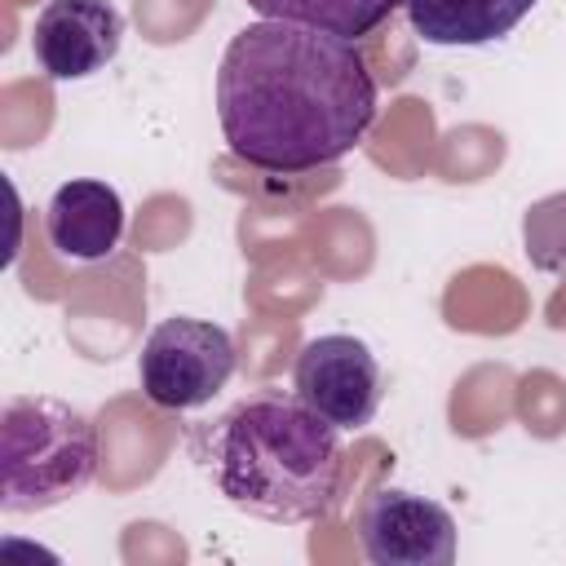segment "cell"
I'll return each instance as SVG.
<instances>
[{"instance_id": "cell-1", "label": "cell", "mask_w": 566, "mask_h": 566, "mask_svg": "<svg viewBox=\"0 0 566 566\" xmlns=\"http://www.w3.org/2000/svg\"><path fill=\"white\" fill-rule=\"evenodd\" d=\"M380 106L354 40L305 22H248L217 66V119L234 159L310 172L345 159Z\"/></svg>"}, {"instance_id": "cell-2", "label": "cell", "mask_w": 566, "mask_h": 566, "mask_svg": "<svg viewBox=\"0 0 566 566\" xmlns=\"http://www.w3.org/2000/svg\"><path fill=\"white\" fill-rule=\"evenodd\" d=\"M195 460L239 513L265 522H318L340 486V429L296 389H252L195 438Z\"/></svg>"}, {"instance_id": "cell-3", "label": "cell", "mask_w": 566, "mask_h": 566, "mask_svg": "<svg viewBox=\"0 0 566 566\" xmlns=\"http://www.w3.org/2000/svg\"><path fill=\"white\" fill-rule=\"evenodd\" d=\"M97 473L93 420L49 394H18L0 411V509L44 513Z\"/></svg>"}, {"instance_id": "cell-4", "label": "cell", "mask_w": 566, "mask_h": 566, "mask_svg": "<svg viewBox=\"0 0 566 566\" xmlns=\"http://www.w3.org/2000/svg\"><path fill=\"white\" fill-rule=\"evenodd\" d=\"M234 340L221 323L172 314L150 327L137 358L142 394L164 411H195L212 402L234 376Z\"/></svg>"}, {"instance_id": "cell-5", "label": "cell", "mask_w": 566, "mask_h": 566, "mask_svg": "<svg viewBox=\"0 0 566 566\" xmlns=\"http://www.w3.org/2000/svg\"><path fill=\"white\" fill-rule=\"evenodd\" d=\"M292 389L336 429L371 424L385 398V380H380V363L371 345L349 332H327V336L305 340L292 367Z\"/></svg>"}, {"instance_id": "cell-6", "label": "cell", "mask_w": 566, "mask_h": 566, "mask_svg": "<svg viewBox=\"0 0 566 566\" xmlns=\"http://www.w3.org/2000/svg\"><path fill=\"white\" fill-rule=\"evenodd\" d=\"M358 544L376 566H451L455 517L429 495L380 486L358 509Z\"/></svg>"}, {"instance_id": "cell-7", "label": "cell", "mask_w": 566, "mask_h": 566, "mask_svg": "<svg viewBox=\"0 0 566 566\" xmlns=\"http://www.w3.org/2000/svg\"><path fill=\"white\" fill-rule=\"evenodd\" d=\"M124 44V13L111 0H44L31 31L35 66L49 80H84L115 62Z\"/></svg>"}, {"instance_id": "cell-8", "label": "cell", "mask_w": 566, "mask_h": 566, "mask_svg": "<svg viewBox=\"0 0 566 566\" xmlns=\"http://www.w3.org/2000/svg\"><path fill=\"white\" fill-rule=\"evenodd\" d=\"M44 234L66 261H102L124 234V199L115 186L75 177L53 190L44 208Z\"/></svg>"}, {"instance_id": "cell-9", "label": "cell", "mask_w": 566, "mask_h": 566, "mask_svg": "<svg viewBox=\"0 0 566 566\" xmlns=\"http://www.w3.org/2000/svg\"><path fill=\"white\" fill-rule=\"evenodd\" d=\"M411 31L424 44H491L509 35L535 0H402Z\"/></svg>"}, {"instance_id": "cell-10", "label": "cell", "mask_w": 566, "mask_h": 566, "mask_svg": "<svg viewBox=\"0 0 566 566\" xmlns=\"http://www.w3.org/2000/svg\"><path fill=\"white\" fill-rule=\"evenodd\" d=\"M402 0H248V9H256L261 18H279V22H305V27H323L332 35L358 40L371 27H380Z\"/></svg>"}]
</instances>
